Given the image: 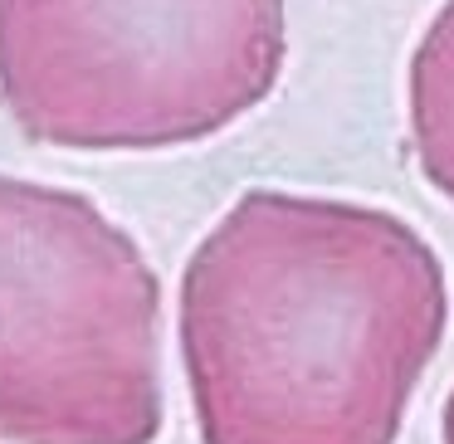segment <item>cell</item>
I'll use <instances>...</instances> for the list:
<instances>
[{"label":"cell","mask_w":454,"mask_h":444,"mask_svg":"<svg viewBox=\"0 0 454 444\" xmlns=\"http://www.w3.org/2000/svg\"><path fill=\"white\" fill-rule=\"evenodd\" d=\"M440 440H444V444H454V391H450V401H444V420H440Z\"/></svg>","instance_id":"cell-5"},{"label":"cell","mask_w":454,"mask_h":444,"mask_svg":"<svg viewBox=\"0 0 454 444\" xmlns=\"http://www.w3.org/2000/svg\"><path fill=\"white\" fill-rule=\"evenodd\" d=\"M444 332L434 245L337 196L245 191L176 288L200 444H395Z\"/></svg>","instance_id":"cell-1"},{"label":"cell","mask_w":454,"mask_h":444,"mask_svg":"<svg viewBox=\"0 0 454 444\" xmlns=\"http://www.w3.org/2000/svg\"><path fill=\"white\" fill-rule=\"evenodd\" d=\"M161 278L69 186L0 171V440L157 444Z\"/></svg>","instance_id":"cell-3"},{"label":"cell","mask_w":454,"mask_h":444,"mask_svg":"<svg viewBox=\"0 0 454 444\" xmlns=\"http://www.w3.org/2000/svg\"><path fill=\"white\" fill-rule=\"evenodd\" d=\"M405 122L420 176L454 200V0L420 30L405 69Z\"/></svg>","instance_id":"cell-4"},{"label":"cell","mask_w":454,"mask_h":444,"mask_svg":"<svg viewBox=\"0 0 454 444\" xmlns=\"http://www.w3.org/2000/svg\"><path fill=\"white\" fill-rule=\"evenodd\" d=\"M288 0H0V108L40 147L167 152L284 79Z\"/></svg>","instance_id":"cell-2"}]
</instances>
